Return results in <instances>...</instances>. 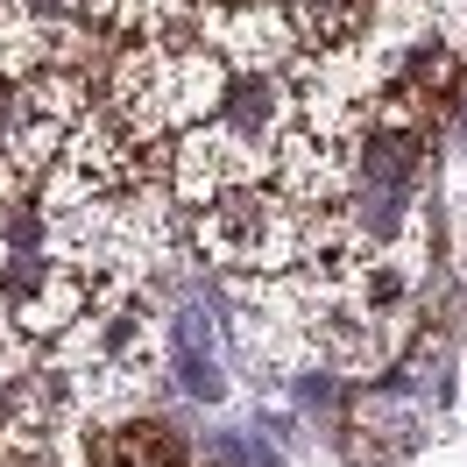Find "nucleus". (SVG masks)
<instances>
[{"mask_svg":"<svg viewBox=\"0 0 467 467\" xmlns=\"http://www.w3.org/2000/svg\"><path fill=\"white\" fill-rule=\"evenodd\" d=\"M199 255L213 269H227V276H291L305 269V213H297L284 192H269V184H248V192H227L220 205H205L199 227Z\"/></svg>","mask_w":467,"mask_h":467,"instance_id":"obj_1","label":"nucleus"},{"mask_svg":"<svg viewBox=\"0 0 467 467\" xmlns=\"http://www.w3.org/2000/svg\"><path fill=\"white\" fill-rule=\"evenodd\" d=\"M0 312L15 319V333L29 348H57L64 333L92 312V284H86V269H71L57 248L0 255Z\"/></svg>","mask_w":467,"mask_h":467,"instance_id":"obj_2","label":"nucleus"},{"mask_svg":"<svg viewBox=\"0 0 467 467\" xmlns=\"http://www.w3.org/2000/svg\"><path fill=\"white\" fill-rule=\"evenodd\" d=\"M213 50L227 57L234 78H284L305 57V36H297L284 0H248V7L227 0L220 7V29H213Z\"/></svg>","mask_w":467,"mask_h":467,"instance_id":"obj_3","label":"nucleus"},{"mask_svg":"<svg viewBox=\"0 0 467 467\" xmlns=\"http://www.w3.org/2000/svg\"><path fill=\"white\" fill-rule=\"evenodd\" d=\"M269 192H284L297 213H333L354 192V149L326 142L312 128H291L276 163H269Z\"/></svg>","mask_w":467,"mask_h":467,"instance_id":"obj_4","label":"nucleus"},{"mask_svg":"<svg viewBox=\"0 0 467 467\" xmlns=\"http://www.w3.org/2000/svg\"><path fill=\"white\" fill-rule=\"evenodd\" d=\"M171 376L184 397L199 404H220L227 397V368H220V348H213V326H205L199 305H184L171 319Z\"/></svg>","mask_w":467,"mask_h":467,"instance_id":"obj_5","label":"nucleus"},{"mask_svg":"<svg viewBox=\"0 0 467 467\" xmlns=\"http://www.w3.org/2000/svg\"><path fill=\"white\" fill-rule=\"evenodd\" d=\"M291 7L305 50H340V43H361L368 22H376V0H284Z\"/></svg>","mask_w":467,"mask_h":467,"instance_id":"obj_6","label":"nucleus"},{"mask_svg":"<svg viewBox=\"0 0 467 467\" xmlns=\"http://www.w3.org/2000/svg\"><path fill=\"white\" fill-rule=\"evenodd\" d=\"M234 7H248V0H234Z\"/></svg>","mask_w":467,"mask_h":467,"instance_id":"obj_7","label":"nucleus"}]
</instances>
